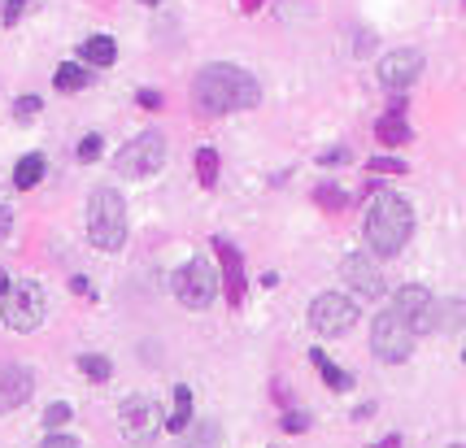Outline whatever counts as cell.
<instances>
[{"mask_svg": "<svg viewBox=\"0 0 466 448\" xmlns=\"http://www.w3.org/2000/svg\"><path fill=\"white\" fill-rule=\"evenodd\" d=\"M49 314V300H44V288L40 283H9V292L0 297V318L9 331H35Z\"/></svg>", "mask_w": 466, "mask_h": 448, "instance_id": "obj_5", "label": "cell"}, {"mask_svg": "<svg viewBox=\"0 0 466 448\" xmlns=\"http://www.w3.org/2000/svg\"><path fill=\"white\" fill-rule=\"evenodd\" d=\"M340 274L362 300H379L384 288H388V283H384V270L375 266V257H367V252H349L340 261Z\"/></svg>", "mask_w": 466, "mask_h": 448, "instance_id": "obj_11", "label": "cell"}, {"mask_svg": "<svg viewBox=\"0 0 466 448\" xmlns=\"http://www.w3.org/2000/svg\"><path fill=\"white\" fill-rule=\"evenodd\" d=\"M415 235V209L396 192H375L367 214V249L375 257H396Z\"/></svg>", "mask_w": 466, "mask_h": 448, "instance_id": "obj_2", "label": "cell"}, {"mask_svg": "<svg viewBox=\"0 0 466 448\" xmlns=\"http://www.w3.org/2000/svg\"><path fill=\"white\" fill-rule=\"evenodd\" d=\"M79 370H83V379H92V383H105V379L114 374V366H109V357H100V352H83V357H79Z\"/></svg>", "mask_w": 466, "mask_h": 448, "instance_id": "obj_21", "label": "cell"}, {"mask_svg": "<svg viewBox=\"0 0 466 448\" xmlns=\"http://www.w3.org/2000/svg\"><path fill=\"white\" fill-rule=\"evenodd\" d=\"M322 166H344V152L336 149V152H322Z\"/></svg>", "mask_w": 466, "mask_h": 448, "instance_id": "obj_34", "label": "cell"}, {"mask_svg": "<svg viewBox=\"0 0 466 448\" xmlns=\"http://www.w3.org/2000/svg\"><path fill=\"white\" fill-rule=\"evenodd\" d=\"M31 392H35V379H31L26 366H5V370H0V414L26 405Z\"/></svg>", "mask_w": 466, "mask_h": 448, "instance_id": "obj_14", "label": "cell"}, {"mask_svg": "<svg viewBox=\"0 0 466 448\" xmlns=\"http://www.w3.org/2000/svg\"><path fill=\"white\" fill-rule=\"evenodd\" d=\"M188 423H192V392H188V383H179V388H174V414L162 426H166L171 435H183Z\"/></svg>", "mask_w": 466, "mask_h": 448, "instance_id": "obj_16", "label": "cell"}, {"mask_svg": "<svg viewBox=\"0 0 466 448\" xmlns=\"http://www.w3.org/2000/svg\"><path fill=\"white\" fill-rule=\"evenodd\" d=\"M314 200H319V209H327V214H340L344 205H349L340 187H319V192H314Z\"/></svg>", "mask_w": 466, "mask_h": 448, "instance_id": "obj_23", "label": "cell"}, {"mask_svg": "<svg viewBox=\"0 0 466 448\" xmlns=\"http://www.w3.org/2000/svg\"><path fill=\"white\" fill-rule=\"evenodd\" d=\"M449 448H466V444H449Z\"/></svg>", "mask_w": 466, "mask_h": 448, "instance_id": "obj_39", "label": "cell"}, {"mask_svg": "<svg viewBox=\"0 0 466 448\" xmlns=\"http://www.w3.org/2000/svg\"><path fill=\"white\" fill-rule=\"evenodd\" d=\"M88 240L100 252H118L126 244V205L114 187H97L88 200Z\"/></svg>", "mask_w": 466, "mask_h": 448, "instance_id": "obj_3", "label": "cell"}, {"mask_svg": "<svg viewBox=\"0 0 466 448\" xmlns=\"http://www.w3.org/2000/svg\"><path fill=\"white\" fill-rule=\"evenodd\" d=\"M310 361L319 366L322 383H327L331 392H349V388H353V379H349V374H344L340 366H336V361H327V352H322V349H310Z\"/></svg>", "mask_w": 466, "mask_h": 448, "instance_id": "obj_17", "label": "cell"}, {"mask_svg": "<svg viewBox=\"0 0 466 448\" xmlns=\"http://www.w3.org/2000/svg\"><path fill=\"white\" fill-rule=\"evenodd\" d=\"M9 231H14V214H9V209L0 205V244L9 240Z\"/></svg>", "mask_w": 466, "mask_h": 448, "instance_id": "obj_32", "label": "cell"}, {"mask_svg": "<svg viewBox=\"0 0 466 448\" xmlns=\"http://www.w3.org/2000/svg\"><path fill=\"white\" fill-rule=\"evenodd\" d=\"M70 292H74V297H97V292H92V283H88L83 274H74V279H70Z\"/></svg>", "mask_w": 466, "mask_h": 448, "instance_id": "obj_29", "label": "cell"}, {"mask_svg": "<svg viewBox=\"0 0 466 448\" xmlns=\"http://www.w3.org/2000/svg\"><path fill=\"white\" fill-rule=\"evenodd\" d=\"M305 426H310L305 414H284V431H305Z\"/></svg>", "mask_w": 466, "mask_h": 448, "instance_id": "obj_31", "label": "cell"}, {"mask_svg": "<svg viewBox=\"0 0 466 448\" xmlns=\"http://www.w3.org/2000/svg\"><path fill=\"white\" fill-rule=\"evenodd\" d=\"M174 300L188 309H210L219 300V266H210L205 257H192L188 266H179L171 279Z\"/></svg>", "mask_w": 466, "mask_h": 448, "instance_id": "obj_4", "label": "cell"}, {"mask_svg": "<svg viewBox=\"0 0 466 448\" xmlns=\"http://www.w3.org/2000/svg\"><path fill=\"white\" fill-rule=\"evenodd\" d=\"M214 252H219L222 261V283H227V305H245V261H240V252L236 244H227L222 235H214Z\"/></svg>", "mask_w": 466, "mask_h": 448, "instance_id": "obj_13", "label": "cell"}, {"mask_svg": "<svg viewBox=\"0 0 466 448\" xmlns=\"http://www.w3.org/2000/svg\"><path fill=\"white\" fill-rule=\"evenodd\" d=\"M396 444H401V440H396V435H388L384 444H375V448H396Z\"/></svg>", "mask_w": 466, "mask_h": 448, "instance_id": "obj_37", "label": "cell"}, {"mask_svg": "<svg viewBox=\"0 0 466 448\" xmlns=\"http://www.w3.org/2000/svg\"><path fill=\"white\" fill-rule=\"evenodd\" d=\"M35 114H40V96H18L14 100V118H18V123L35 118Z\"/></svg>", "mask_w": 466, "mask_h": 448, "instance_id": "obj_25", "label": "cell"}, {"mask_svg": "<svg viewBox=\"0 0 466 448\" xmlns=\"http://www.w3.org/2000/svg\"><path fill=\"white\" fill-rule=\"evenodd\" d=\"M162 161H166V135L162 131H140L131 144L118 149L114 170H118V178H148L162 170Z\"/></svg>", "mask_w": 466, "mask_h": 448, "instance_id": "obj_6", "label": "cell"}, {"mask_svg": "<svg viewBox=\"0 0 466 448\" xmlns=\"http://www.w3.org/2000/svg\"><path fill=\"white\" fill-rule=\"evenodd\" d=\"M418 75H423V52H418V49L388 52V57L379 61V83H384L388 92H405Z\"/></svg>", "mask_w": 466, "mask_h": 448, "instance_id": "obj_12", "label": "cell"}, {"mask_svg": "<svg viewBox=\"0 0 466 448\" xmlns=\"http://www.w3.org/2000/svg\"><path fill=\"white\" fill-rule=\"evenodd\" d=\"M26 5H31V0H5V26H14V23H18Z\"/></svg>", "mask_w": 466, "mask_h": 448, "instance_id": "obj_28", "label": "cell"}, {"mask_svg": "<svg viewBox=\"0 0 466 448\" xmlns=\"http://www.w3.org/2000/svg\"><path fill=\"white\" fill-rule=\"evenodd\" d=\"M375 135H379V144H405V140H410V126H405L401 114H384L379 126H375Z\"/></svg>", "mask_w": 466, "mask_h": 448, "instance_id": "obj_20", "label": "cell"}, {"mask_svg": "<svg viewBox=\"0 0 466 448\" xmlns=\"http://www.w3.org/2000/svg\"><path fill=\"white\" fill-rule=\"evenodd\" d=\"M396 314L410 323L415 335H432L436 331V297L427 292V288H418V283H405V288H396Z\"/></svg>", "mask_w": 466, "mask_h": 448, "instance_id": "obj_10", "label": "cell"}, {"mask_svg": "<svg viewBox=\"0 0 466 448\" xmlns=\"http://www.w3.org/2000/svg\"><path fill=\"white\" fill-rule=\"evenodd\" d=\"M40 448H79V440H74V435H49Z\"/></svg>", "mask_w": 466, "mask_h": 448, "instance_id": "obj_30", "label": "cell"}, {"mask_svg": "<svg viewBox=\"0 0 466 448\" xmlns=\"http://www.w3.org/2000/svg\"><path fill=\"white\" fill-rule=\"evenodd\" d=\"M100 149H105V140H100V135H88V140L79 144V161H97Z\"/></svg>", "mask_w": 466, "mask_h": 448, "instance_id": "obj_26", "label": "cell"}, {"mask_svg": "<svg viewBox=\"0 0 466 448\" xmlns=\"http://www.w3.org/2000/svg\"><path fill=\"white\" fill-rule=\"evenodd\" d=\"M257 5H262V0H240V9H245V14H253Z\"/></svg>", "mask_w": 466, "mask_h": 448, "instance_id": "obj_35", "label": "cell"}, {"mask_svg": "<svg viewBox=\"0 0 466 448\" xmlns=\"http://www.w3.org/2000/svg\"><path fill=\"white\" fill-rule=\"evenodd\" d=\"M88 83H92V75H88L83 66H74V61L57 66V75H52V87H57V92H83Z\"/></svg>", "mask_w": 466, "mask_h": 448, "instance_id": "obj_19", "label": "cell"}, {"mask_svg": "<svg viewBox=\"0 0 466 448\" xmlns=\"http://www.w3.org/2000/svg\"><path fill=\"white\" fill-rule=\"evenodd\" d=\"M192 92H197V105L205 114H240V109H253L262 100L257 78L240 70V66H227V61L205 66L197 83H192Z\"/></svg>", "mask_w": 466, "mask_h": 448, "instance_id": "obj_1", "label": "cell"}, {"mask_svg": "<svg viewBox=\"0 0 466 448\" xmlns=\"http://www.w3.org/2000/svg\"><path fill=\"white\" fill-rule=\"evenodd\" d=\"M370 170H379V175H405V161H393V157H375V161H370Z\"/></svg>", "mask_w": 466, "mask_h": 448, "instance_id": "obj_27", "label": "cell"}, {"mask_svg": "<svg viewBox=\"0 0 466 448\" xmlns=\"http://www.w3.org/2000/svg\"><path fill=\"white\" fill-rule=\"evenodd\" d=\"M140 105H144V109H157V105H162V96H157V92H140Z\"/></svg>", "mask_w": 466, "mask_h": 448, "instance_id": "obj_33", "label": "cell"}, {"mask_svg": "<svg viewBox=\"0 0 466 448\" xmlns=\"http://www.w3.org/2000/svg\"><path fill=\"white\" fill-rule=\"evenodd\" d=\"M118 426H123V435L131 444H153L157 431H162V409H157V400L131 397L123 409H118Z\"/></svg>", "mask_w": 466, "mask_h": 448, "instance_id": "obj_9", "label": "cell"}, {"mask_svg": "<svg viewBox=\"0 0 466 448\" xmlns=\"http://www.w3.org/2000/svg\"><path fill=\"white\" fill-rule=\"evenodd\" d=\"M358 318H362L358 300H349L344 292H322V297H314V305H310V326H314L319 335H327V340L353 331Z\"/></svg>", "mask_w": 466, "mask_h": 448, "instance_id": "obj_8", "label": "cell"}, {"mask_svg": "<svg viewBox=\"0 0 466 448\" xmlns=\"http://www.w3.org/2000/svg\"><path fill=\"white\" fill-rule=\"evenodd\" d=\"M70 405H66V400H57V405H49V409H44V426H61V423H70Z\"/></svg>", "mask_w": 466, "mask_h": 448, "instance_id": "obj_24", "label": "cell"}, {"mask_svg": "<svg viewBox=\"0 0 466 448\" xmlns=\"http://www.w3.org/2000/svg\"><path fill=\"white\" fill-rule=\"evenodd\" d=\"M197 178H200V187H214V183H219V152L214 149L197 152Z\"/></svg>", "mask_w": 466, "mask_h": 448, "instance_id": "obj_22", "label": "cell"}, {"mask_svg": "<svg viewBox=\"0 0 466 448\" xmlns=\"http://www.w3.org/2000/svg\"><path fill=\"white\" fill-rule=\"evenodd\" d=\"M44 166H49L44 152H26L23 161H18V170H14V187H18V192H31V187L44 178Z\"/></svg>", "mask_w": 466, "mask_h": 448, "instance_id": "obj_15", "label": "cell"}, {"mask_svg": "<svg viewBox=\"0 0 466 448\" xmlns=\"http://www.w3.org/2000/svg\"><path fill=\"white\" fill-rule=\"evenodd\" d=\"M5 292H9V274L0 270V297H5Z\"/></svg>", "mask_w": 466, "mask_h": 448, "instance_id": "obj_36", "label": "cell"}, {"mask_svg": "<svg viewBox=\"0 0 466 448\" xmlns=\"http://www.w3.org/2000/svg\"><path fill=\"white\" fill-rule=\"evenodd\" d=\"M418 335L410 331V323L396 314V309H384V314H375V323H370V352L379 357V361H405L410 352H415Z\"/></svg>", "mask_w": 466, "mask_h": 448, "instance_id": "obj_7", "label": "cell"}, {"mask_svg": "<svg viewBox=\"0 0 466 448\" xmlns=\"http://www.w3.org/2000/svg\"><path fill=\"white\" fill-rule=\"evenodd\" d=\"M140 5H162V0H140Z\"/></svg>", "mask_w": 466, "mask_h": 448, "instance_id": "obj_38", "label": "cell"}, {"mask_svg": "<svg viewBox=\"0 0 466 448\" xmlns=\"http://www.w3.org/2000/svg\"><path fill=\"white\" fill-rule=\"evenodd\" d=\"M79 57H83V61H92V66H114L118 49H114V40H109V35H92V40H83Z\"/></svg>", "mask_w": 466, "mask_h": 448, "instance_id": "obj_18", "label": "cell"}]
</instances>
